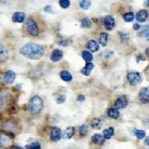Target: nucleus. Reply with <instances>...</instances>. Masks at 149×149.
<instances>
[{
  "mask_svg": "<svg viewBox=\"0 0 149 149\" xmlns=\"http://www.w3.org/2000/svg\"><path fill=\"white\" fill-rule=\"evenodd\" d=\"M0 127H1V125H0Z\"/></svg>",
  "mask_w": 149,
  "mask_h": 149,
  "instance_id": "nucleus-49",
  "label": "nucleus"
},
{
  "mask_svg": "<svg viewBox=\"0 0 149 149\" xmlns=\"http://www.w3.org/2000/svg\"><path fill=\"white\" fill-rule=\"evenodd\" d=\"M128 104V99L126 95H122L119 97L114 102V108L116 110L125 108Z\"/></svg>",
  "mask_w": 149,
  "mask_h": 149,
  "instance_id": "nucleus-6",
  "label": "nucleus"
},
{
  "mask_svg": "<svg viewBox=\"0 0 149 149\" xmlns=\"http://www.w3.org/2000/svg\"><path fill=\"white\" fill-rule=\"evenodd\" d=\"M104 25L107 30L112 31L115 27V19L110 15H107L104 19Z\"/></svg>",
  "mask_w": 149,
  "mask_h": 149,
  "instance_id": "nucleus-10",
  "label": "nucleus"
},
{
  "mask_svg": "<svg viewBox=\"0 0 149 149\" xmlns=\"http://www.w3.org/2000/svg\"><path fill=\"white\" fill-rule=\"evenodd\" d=\"M44 107V102L40 96L39 95H34L29 101V112L33 115L40 114L43 110Z\"/></svg>",
  "mask_w": 149,
  "mask_h": 149,
  "instance_id": "nucleus-2",
  "label": "nucleus"
},
{
  "mask_svg": "<svg viewBox=\"0 0 149 149\" xmlns=\"http://www.w3.org/2000/svg\"><path fill=\"white\" fill-rule=\"evenodd\" d=\"M16 79V73L12 70H7L4 74V81L6 84L10 85L14 84Z\"/></svg>",
  "mask_w": 149,
  "mask_h": 149,
  "instance_id": "nucleus-8",
  "label": "nucleus"
},
{
  "mask_svg": "<svg viewBox=\"0 0 149 149\" xmlns=\"http://www.w3.org/2000/svg\"><path fill=\"white\" fill-rule=\"evenodd\" d=\"M82 58L83 59L86 61V63H90L91 62L92 60L93 59V56L91 52L89 51H83L82 52Z\"/></svg>",
  "mask_w": 149,
  "mask_h": 149,
  "instance_id": "nucleus-26",
  "label": "nucleus"
},
{
  "mask_svg": "<svg viewBox=\"0 0 149 149\" xmlns=\"http://www.w3.org/2000/svg\"><path fill=\"white\" fill-rule=\"evenodd\" d=\"M136 62L137 63H139V62H140L141 61H146V58L143 57V55L142 54H138L136 57Z\"/></svg>",
  "mask_w": 149,
  "mask_h": 149,
  "instance_id": "nucleus-37",
  "label": "nucleus"
},
{
  "mask_svg": "<svg viewBox=\"0 0 149 149\" xmlns=\"http://www.w3.org/2000/svg\"><path fill=\"white\" fill-rule=\"evenodd\" d=\"M127 80L130 86H134L142 81V76L139 72L131 71L127 74Z\"/></svg>",
  "mask_w": 149,
  "mask_h": 149,
  "instance_id": "nucleus-3",
  "label": "nucleus"
},
{
  "mask_svg": "<svg viewBox=\"0 0 149 149\" xmlns=\"http://www.w3.org/2000/svg\"><path fill=\"white\" fill-rule=\"evenodd\" d=\"M85 96L84 95H78V97H77V101H78V102H84V101L85 100Z\"/></svg>",
  "mask_w": 149,
  "mask_h": 149,
  "instance_id": "nucleus-39",
  "label": "nucleus"
},
{
  "mask_svg": "<svg viewBox=\"0 0 149 149\" xmlns=\"http://www.w3.org/2000/svg\"><path fill=\"white\" fill-rule=\"evenodd\" d=\"M146 55H147L148 57L149 58V47L146 48Z\"/></svg>",
  "mask_w": 149,
  "mask_h": 149,
  "instance_id": "nucleus-44",
  "label": "nucleus"
},
{
  "mask_svg": "<svg viewBox=\"0 0 149 149\" xmlns=\"http://www.w3.org/2000/svg\"><path fill=\"white\" fill-rule=\"evenodd\" d=\"M74 134V127H68L66 130L62 132L61 138L63 139H70L72 137Z\"/></svg>",
  "mask_w": 149,
  "mask_h": 149,
  "instance_id": "nucleus-15",
  "label": "nucleus"
},
{
  "mask_svg": "<svg viewBox=\"0 0 149 149\" xmlns=\"http://www.w3.org/2000/svg\"><path fill=\"white\" fill-rule=\"evenodd\" d=\"M2 81V75H1V74H0V84H1Z\"/></svg>",
  "mask_w": 149,
  "mask_h": 149,
  "instance_id": "nucleus-47",
  "label": "nucleus"
},
{
  "mask_svg": "<svg viewBox=\"0 0 149 149\" xmlns=\"http://www.w3.org/2000/svg\"><path fill=\"white\" fill-rule=\"evenodd\" d=\"M11 149H24V148L19 147V146H12Z\"/></svg>",
  "mask_w": 149,
  "mask_h": 149,
  "instance_id": "nucleus-45",
  "label": "nucleus"
},
{
  "mask_svg": "<svg viewBox=\"0 0 149 149\" xmlns=\"http://www.w3.org/2000/svg\"><path fill=\"white\" fill-rule=\"evenodd\" d=\"M10 98V93L8 92H0V111L6 107Z\"/></svg>",
  "mask_w": 149,
  "mask_h": 149,
  "instance_id": "nucleus-7",
  "label": "nucleus"
},
{
  "mask_svg": "<svg viewBox=\"0 0 149 149\" xmlns=\"http://www.w3.org/2000/svg\"><path fill=\"white\" fill-rule=\"evenodd\" d=\"M66 149H74V148H66Z\"/></svg>",
  "mask_w": 149,
  "mask_h": 149,
  "instance_id": "nucleus-48",
  "label": "nucleus"
},
{
  "mask_svg": "<svg viewBox=\"0 0 149 149\" xmlns=\"http://www.w3.org/2000/svg\"><path fill=\"white\" fill-rule=\"evenodd\" d=\"M124 20L127 22H131L134 19V14L133 12H127L123 15Z\"/></svg>",
  "mask_w": 149,
  "mask_h": 149,
  "instance_id": "nucleus-27",
  "label": "nucleus"
},
{
  "mask_svg": "<svg viewBox=\"0 0 149 149\" xmlns=\"http://www.w3.org/2000/svg\"><path fill=\"white\" fill-rule=\"evenodd\" d=\"M8 58V51L5 46L0 45V63L5 61Z\"/></svg>",
  "mask_w": 149,
  "mask_h": 149,
  "instance_id": "nucleus-18",
  "label": "nucleus"
},
{
  "mask_svg": "<svg viewBox=\"0 0 149 149\" xmlns=\"http://www.w3.org/2000/svg\"><path fill=\"white\" fill-rule=\"evenodd\" d=\"M44 11L46 13H52L53 9L51 5H46V7L44 8Z\"/></svg>",
  "mask_w": 149,
  "mask_h": 149,
  "instance_id": "nucleus-38",
  "label": "nucleus"
},
{
  "mask_svg": "<svg viewBox=\"0 0 149 149\" xmlns=\"http://www.w3.org/2000/svg\"><path fill=\"white\" fill-rule=\"evenodd\" d=\"M66 100V97L65 95H60L59 96L57 97L56 98V102L58 104H61L64 103Z\"/></svg>",
  "mask_w": 149,
  "mask_h": 149,
  "instance_id": "nucleus-33",
  "label": "nucleus"
},
{
  "mask_svg": "<svg viewBox=\"0 0 149 149\" xmlns=\"http://www.w3.org/2000/svg\"><path fill=\"white\" fill-rule=\"evenodd\" d=\"M134 134L138 139H142L146 136V131L143 130H134Z\"/></svg>",
  "mask_w": 149,
  "mask_h": 149,
  "instance_id": "nucleus-31",
  "label": "nucleus"
},
{
  "mask_svg": "<svg viewBox=\"0 0 149 149\" xmlns=\"http://www.w3.org/2000/svg\"><path fill=\"white\" fill-rule=\"evenodd\" d=\"M91 5V2L90 1H87V0H82L79 2L80 8L83 10H87Z\"/></svg>",
  "mask_w": 149,
  "mask_h": 149,
  "instance_id": "nucleus-29",
  "label": "nucleus"
},
{
  "mask_svg": "<svg viewBox=\"0 0 149 149\" xmlns=\"http://www.w3.org/2000/svg\"><path fill=\"white\" fill-rule=\"evenodd\" d=\"M61 134H62V131L59 127H57V126L53 127L50 133V139L54 142L59 141L61 139Z\"/></svg>",
  "mask_w": 149,
  "mask_h": 149,
  "instance_id": "nucleus-9",
  "label": "nucleus"
},
{
  "mask_svg": "<svg viewBox=\"0 0 149 149\" xmlns=\"http://www.w3.org/2000/svg\"><path fill=\"white\" fill-rule=\"evenodd\" d=\"M45 52L44 47L41 45L29 42L19 49V53L31 60H38L42 58Z\"/></svg>",
  "mask_w": 149,
  "mask_h": 149,
  "instance_id": "nucleus-1",
  "label": "nucleus"
},
{
  "mask_svg": "<svg viewBox=\"0 0 149 149\" xmlns=\"http://www.w3.org/2000/svg\"><path fill=\"white\" fill-rule=\"evenodd\" d=\"M139 99L141 103L149 104V86L142 87L139 92Z\"/></svg>",
  "mask_w": 149,
  "mask_h": 149,
  "instance_id": "nucleus-5",
  "label": "nucleus"
},
{
  "mask_svg": "<svg viewBox=\"0 0 149 149\" xmlns=\"http://www.w3.org/2000/svg\"><path fill=\"white\" fill-rule=\"evenodd\" d=\"M141 34H142L145 38H146L147 40L149 41V33L148 32H146V31H141Z\"/></svg>",
  "mask_w": 149,
  "mask_h": 149,
  "instance_id": "nucleus-40",
  "label": "nucleus"
},
{
  "mask_svg": "<svg viewBox=\"0 0 149 149\" xmlns=\"http://www.w3.org/2000/svg\"><path fill=\"white\" fill-rule=\"evenodd\" d=\"M108 41V34L105 32H102L100 34V40H99V43L102 46H106Z\"/></svg>",
  "mask_w": 149,
  "mask_h": 149,
  "instance_id": "nucleus-25",
  "label": "nucleus"
},
{
  "mask_svg": "<svg viewBox=\"0 0 149 149\" xmlns=\"http://www.w3.org/2000/svg\"><path fill=\"white\" fill-rule=\"evenodd\" d=\"M91 140L93 143L97 146H103L105 142V139L104 138L103 135H101L99 134H95L92 136Z\"/></svg>",
  "mask_w": 149,
  "mask_h": 149,
  "instance_id": "nucleus-16",
  "label": "nucleus"
},
{
  "mask_svg": "<svg viewBox=\"0 0 149 149\" xmlns=\"http://www.w3.org/2000/svg\"><path fill=\"white\" fill-rule=\"evenodd\" d=\"M93 68H94V64L93 63H91V62L86 63V64L85 65V66L82 69L81 72L85 76H90L92 70H93Z\"/></svg>",
  "mask_w": 149,
  "mask_h": 149,
  "instance_id": "nucleus-19",
  "label": "nucleus"
},
{
  "mask_svg": "<svg viewBox=\"0 0 149 149\" xmlns=\"http://www.w3.org/2000/svg\"><path fill=\"white\" fill-rule=\"evenodd\" d=\"M92 21L89 17H84L81 20V27L83 29H90L92 27Z\"/></svg>",
  "mask_w": 149,
  "mask_h": 149,
  "instance_id": "nucleus-23",
  "label": "nucleus"
},
{
  "mask_svg": "<svg viewBox=\"0 0 149 149\" xmlns=\"http://www.w3.org/2000/svg\"><path fill=\"white\" fill-rule=\"evenodd\" d=\"M25 19H26V14L23 12H15L12 16V21L14 22L22 23L25 21Z\"/></svg>",
  "mask_w": 149,
  "mask_h": 149,
  "instance_id": "nucleus-13",
  "label": "nucleus"
},
{
  "mask_svg": "<svg viewBox=\"0 0 149 149\" xmlns=\"http://www.w3.org/2000/svg\"><path fill=\"white\" fill-rule=\"evenodd\" d=\"M60 77L63 81L70 82L72 80V75L70 72L66 71V70H63L60 72Z\"/></svg>",
  "mask_w": 149,
  "mask_h": 149,
  "instance_id": "nucleus-20",
  "label": "nucleus"
},
{
  "mask_svg": "<svg viewBox=\"0 0 149 149\" xmlns=\"http://www.w3.org/2000/svg\"><path fill=\"white\" fill-rule=\"evenodd\" d=\"M145 144H146V146H149V136H147V137L145 139Z\"/></svg>",
  "mask_w": 149,
  "mask_h": 149,
  "instance_id": "nucleus-43",
  "label": "nucleus"
},
{
  "mask_svg": "<svg viewBox=\"0 0 149 149\" xmlns=\"http://www.w3.org/2000/svg\"><path fill=\"white\" fill-rule=\"evenodd\" d=\"M140 29H141V26L139 23L134 24V30L139 31Z\"/></svg>",
  "mask_w": 149,
  "mask_h": 149,
  "instance_id": "nucleus-42",
  "label": "nucleus"
},
{
  "mask_svg": "<svg viewBox=\"0 0 149 149\" xmlns=\"http://www.w3.org/2000/svg\"><path fill=\"white\" fill-rule=\"evenodd\" d=\"M141 29H142V31H146V32H148L149 33V24L147 25V26H141Z\"/></svg>",
  "mask_w": 149,
  "mask_h": 149,
  "instance_id": "nucleus-41",
  "label": "nucleus"
},
{
  "mask_svg": "<svg viewBox=\"0 0 149 149\" xmlns=\"http://www.w3.org/2000/svg\"><path fill=\"white\" fill-rule=\"evenodd\" d=\"M26 149H41V145L38 142H31L26 146Z\"/></svg>",
  "mask_w": 149,
  "mask_h": 149,
  "instance_id": "nucleus-28",
  "label": "nucleus"
},
{
  "mask_svg": "<svg viewBox=\"0 0 149 149\" xmlns=\"http://www.w3.org/2000/svg\"><path fill=\"white\" fill-rule=\"evenodd\" d=\"M59 5L62 8L66 9L70 6V5H71V2L69 1V0H60Z\"/></svg>",
  "mask_w": 149,
  "mask_h": 149,
  "instance_id": "nucleus-32",
  "label": "nucleus"
},
{
  "mask_svg": "<svg viewBox=\"0 0 149 149\" xmlns=\"http://www.w3.org/2000/svg\"><path fill=\"white\" fill-rule=\"evenodd\" d=\"M88 133V127L86 125H82L79 127V134L81 137H84Z\"/></svg>",
  "mask_w": 149,
  "mask_h": 149,
  "instance_id": "nucleus-30",
  "label": "nucleus"
},
{
  "mask_svg": "<svg viewBox=\"0 0 149 149\" xmlns=\"http://www.w3.org/2000/svg\"><path fill=\"white\" fill-rule=\"evenodd\" d=\"M107 116L111 119H116L119 116V112L115 108H109L107 110Z\"/></svg>",
  "mask_w": 149,
  "mask_h": 149,
  "instance_id": "nucleus-24",
  "label": "nucleus"
},
{
  "mask_svg": "<svg viewBox=\"0 0 149 149\" xmlns=\"http://www.w3.org/2000/svg\"><path fill=\"white\" fill-rule=\"evenodd\" d=\"M58 44H59L60 46H67L68 45H69V42H68V40H61L58 42Z\"/></svg>",
  "mask_w": 149,
  "mask_h": 149,
  "instance_id": "nucleus-35",
  "label": "nucleus"
},
{
  "mask_svg": "<svg viewBox=\"0 0 149 149\" xmlns=\"http://www.w3.org/2000/svg\"><path fill=\"white\" fill-rule=\"evenodd\" d=\"M149 13L146 9H142L137 12V14L136 15V19L139 22H144L147 20L148 18Z\"/></svg>",
  "mask_w": 149,
  "mask_h": 149,
  "instance_id": "nucleus-12",
  "label": "nucleus"
},
{
  "mask_svg": "<svg viewBox=\"0 0 149 149\" xmlns=\"http://www.w3.org/2000/svg\"><path fill=\"white\" fill-rule=\"evenodd\" d=\"M119 37H120V39L122 40V42H127L129 40V35L128 34L125 32H119Z\"/></svg>",
  "mask_w": 149,
  "mask_h": 149,
  "instance_id": "nucleus-34",
  "label": "nucleus"
},
{
  "mask_svg": "<svg viewBox=\"0 0 149 149\" xmlns=\"http://www.w3.org/2000/svg\"><path fill=\"white\" fill-rule=\"evenodd\" d=\"M114 132V127H110L107 129H104L103 130V136L104 138V139H110V138L113 136Z\"/></svg>",
  "mask_w": 149,
  "mask_h": 149,
  "instance_id": "nucleus-21",
  "label": "nucleus"
},
{
  "mask_svg": "<svg viewBox=\"0 0 149 149\" xmlns=\"http://www.w3.org/2000/svg\"><path fill=\"white\" fill-rule=\"evenodd\" d=\"M26 29H27L28 32L31 36L37 37L39 34V28L37 26V22L34 19L31 17H29L26 22Z\"/></svg>",
  "mask_w": 149,
  "mask_h": 149,
  "instance_id": "nucleus-4",
  "label": "nucleus"
},
{
  "mask_svg": "<svg viewBox=\"0 0 149 149\" xmlns=\"http://www.w3.org/2000/svg\"><path fill=\"white\" fill-rule=\"evenodd\" d=\"M113 51H111V50H107V51L105 52L104 54V57L106 58H110L113 54Z\"/></svg>",
  "mask_w": 149,
  "mask_h": 149,
  "instance_id": "nucleus-36",
  "label": "nucleus"
},
{
  "mask_svg": "<svg viewBox=\"0 0 149 149\" xmlns=\"http://www.w3.org/2000/svg\"><path fill=\"white\" fill-rule=\"evenodd\" d=\"M91 125V127L94 129H96V130H99L101 127H102V125H103V122L101 119L99 118H95L93 119V121L90 123Z\"/></svg>",
  "mask_w": 149,
  "mask_h": 149,
  "instance_id": "nucleus-22",
  "label": "nucleus"
},
{
  "mask_svg": "<svg viewBox=\"0 0 149 149\" xmlns=\"http://www.w3.org/2000/svg\"><path fill=\"white\" fill-rule=\"evenodd\" d=\"M12 145V140L9 136L5 134H0V146L8 148Z\"/></svg>",
  "mask_w": 149,
  "mask_h": 149,
  "instance_id": "nucleus-11",
  "label": "nucleus"
},
{
  "mask_svg": "<svg viewBox=\"0 0 149 149\" xmlns=\"http://www.w3.org/2000/svg\"><path fill=\"white\" fill-rule=\"evenodd\" d=\"M63 57V51H61V49H56L52 52L51 54V61L52 62H58V61H61Z\"/></svg>",
  "mask_w": 149,
  "mask_h": 149,
  "instance_id": "nucleus-14",
  "label": "nucleus"
},
{
  "mask_svg": "<svg viewBox=\"0 0 149 149\" xmlns=\"http://www.w3.org/2000/svg\"><path fill=\"white\" fill-rule=\"evenodd\" d=\"M86 47L92 52H96L99 49V45L98 42L94 40H90L86 45Z\"/></svg>",
  "mask_w": 149,
  "mask_h": 149,
  "instance_id": "nucleus-17",
  "label": "nucleus"
},
{
  "mask_svg": "<svg viewBox=\"0 0 149 149\" xmlns=\"http://www.w3.org/2000/svg\"><path fill=\"white\" fill-rule=\"evenodd\" d=\"M145 5H146L147 7H149V0L148 1H146V3H145Z\"/></svg>",
  "mask_w": 149,
  "mask_h": 149,
  "instance_id": "nucleus-46",
  "label": "nucleus"
}]
</instances>
